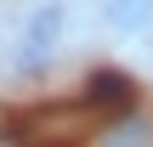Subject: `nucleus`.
Instances as JSON below:
<instances>
[{
  "label": "nucleus",
  "mask_w": 153,
  "mask_h": 147,
  "mask_svg": "<svg viewBox=\"0 0 153 147\" xmlns=\"http://www.w3.org/2000/svg\"><path fill=\"white\" fill-rule=\"evenodd\" d=\"M68 23H74V6H68V0H34L28 17L17 23V40H11L17 57H11V68H17L23 79L45 74V68L57 62L62 40H68Z\"/></svg>",
  "instance_id": "obj_1"
},
{
  "label": "nucleus",
  "mask_w": 153,
  "mask_h": 147,
  "mask_svg": "<svg viewBox=\"0 0 153 147\" xmlns=\"http://www.w3.org/2000/svg\"><path fill=\"white\" fill-rule=\"evenodd\" d=\"M85 91H91L97 108H131V79L114 74V68H97V74L85 79Z\"/></svg>",
  "instance_id": "obj_3"
},
{
  "label": "nucleus",
  "mask_w": 153,
  "mask_h": 147,
  "mask_svg": "<svg viewBox=\"0 0 153 147\" xmlns=\"http://www.w3.org/2000/svg\"><path fill=\"white\" fill-rule=\"evenodd\" d=\"M97 17L114 40H142L153 34V0H97Z\"/></svg>",
  "instance_id": "obj_2"
}]
</instances>
